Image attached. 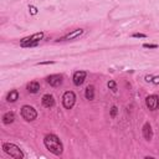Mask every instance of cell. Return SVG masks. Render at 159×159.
Segmentation results:
<instances>
[{
  "mask_svg": "<svg viewBox=\"0 0 159 159\" xmlns=\"http://www.w3.org/2000/svg\"><path fill=\"white\" fill-rule=\"evenodd\" d=\"M43 144H45L46 148L52 154H55V156H61L62 154L63 145H62L61 141L58 139V137L55 136V134H47V136L43 138Z\"/></svg>",
  "mask_w": 159,
  "mask_h": 159,
  "instance_id": "obj_1",
  "label": "cell"
},
{
  "mask_svg": "<svg viewBox=\"0 0 159 159\" xmlns=\"http://www.w3.org/2000/svg\"><path fill=\"white\" fill-rule=\"evenodd\" d=\"M3 150L14 159H22L24 158V153L21 152V149H20L18 145L13 144V143H4Z\"/></svg>",
  "mask_w": 159,
  "mask_h": 159,
  "instance_id": "obj_2",
  "label": "cell"
},
{
  "mask_svg": "<svg viewBox=\"0 0 159 159\" xmlns=\"http://www.w3.org/2000/svg\"><path fill=\"white\" fill-rule=\"evenodd\" d=\"M21 116L22 118L27 122H31V121H35L37 117V112L34 107L31 106H24L21 108Z\"/></svg>",
  "mask_w": 159,
  "mask_h": 159,
  "instance_id": "obj_3",
  "label": "cell"
},
{
  "mask_svg": "<svg viewBox=\"0 0 159 159\" xmlns=\"http://www.w3.org/2000/svg\"><path fill=\"white\" fill-rule=\"evenodd\" d=\"M75 102H76V94H75L72 91H67V92L63 93L62 96V105L66 109H71L75 106Z\"/></svg>",
  "mask_w": 159,
  "mask_h": 159,
  "instance_id": "obj_4",
  "label": "cell"
},
{
  "mask_svg": "<svg viewBox=\"0 0 159 159\" xmlns=\"http://www.w3.org/2000/svg\"><path fill=\"white\" fill-rule=\"evenodd\" d=\"M145 105L150 111H156L159 107V97L157 94H150L145 98Z\"/></svg>",
  "mask_w": 159,
  "mask_h": 159,
  "instance_id": "obj_5",
  "label": "cell"
},
{
  "mask_svg": "<svg viewBox=\"0 0 159 159\" xmlns=\"http://www.w3.org/2000/svg\"><path fill=\"white\" fill-rule=\"evenodd\" d=\"M43 39V33H36L31 36H27V37H24L22 40H20V46L24 45V43H27V42H34V41H40V40Z\"/></svg>",
  "mask_w": 159,
  "mask_h": 159,
  "instance_id": "obj_6",
  "label": "cell"
},
{
  "mask_svg": "<svg viewBox=\"0 0 159 159\" xmlns=\"http://www.w3.org/2000/svg\"><path fill=\"white\" fill-rule=\"evenodd\" d=\"M86 76H87V73L85 72V71H76V72L73 73V77H72L73 83L76 86H81L82 83L85 82Z\"/></svg>",
  "mask_w": 159,
  "mask_h": 159,
  "instance_id": "obj_7",
  "label": "cell"
},
{
  "mask_svg": "<svg viewBox=\"0 0 159 159\" xmlns=\"http://www.w3.org/2000/svg\"><path fill=\"white\" fill-rule=\"evenodd\" d=\"M47 83L52 87H57L62 83V76L61 75H50L49 77L46 78Z\"/></svg>",
  "mask_w": 159,
  "mask_h": 159,
  "instance_id": "obj_8",
  "label": "cell"
},
{
  "mask_svg": "<svg viewBox=\"0 0 159 159\" xmlns=\"http://www.w3.org/2000/svg\"><path fill=\"white\" fill-rule=\"evenodd\" d=\"M41 102H42V106L46 107V108H52L55 106V98L52 94H45V96L42 97Z\"/></svg>",
  "mask_w": 159,
  "mask_h": 159,
  "instance_id": "obj_9",
  "label": "cell"
},
{
  "mask_svg": "<svg viewBox=\"0 0 159 159\" xmlns=\"http://www.w3.org/2000/svg\"><path fill=\"white\" fill-rule=\"evenodd\" d=\"M142 132H143V137H144L147 141H150V139L153 138V130H152V127H150L149 123H144Z\"/></svg>",
  "mask_w": 159,
  "mask_h": 159,
  "instance_id": "obj_10",
  "label": "cell"
},
{
  "mask_svg": "<svg viewBox=\"0 0 159 159\" xmlns=\"http://www.w3.org/2000/svg\"><path fill=\"white\" fill-rule=\"evenodd\" d=\"M82 34H83V29H76V30L69 33L66 36H63L61 40H73V39H77L78 36H81Z\"/></svg>",
  "mask_w": 159,
  "mask_h": 159,
  "instance_id": "obj_11",
  "label": "cell"
},
{
  "mask_svg": "<svg viewBox=\"0 0 159 159\" xmlns=\"http://www.w3.org/2000/svg\"><path fill=\"white\" fill-rule=\"evenodd\" d=\"M40 90V83L37 81H31L30 83H27V91L30 93H37Z\"/></svg>",
  "mask_w": 159,
  "mask_h": 159,
  "instance_id": "obj_12",
  "label": "cell"
},
{
  "mask_svg": "<svg viewBox=\"0 0 159 159\" xmlns=\"http://www.w3.org/2000/svg\"><path fill=\"white\" fill-rule=\"evenodd\" d=\"M18 99H19V92L16 90H13V91H10V92L7 93V96H6V101L7 102L13 103V102H16Z\"/></svg>",
  "mask_w": 159,
  "mask_h": 159,
  "instance_id": "obj_13",
  "label": "cell"
},
{
  "mask_svg": "<svg viewBox=\"0 0 159 159\" xmlns=\"http://www.w3.org/2000/svg\"><path fill=\"white\" fill-rule=\"evenodd\" d=\"M15 121V114L13 112H7L3 116V123L4 124H10Z\"/></svg>",
  "mask_w": 159,
  "mask_h": 159,
  "instance_id": "obj_14",
  "label": "cell"
},
{
  "mask_svg": "<svg viewBox=\"0 0 159 159\" xmlns=\"http://www.w3.org/2000/svg\"><path fill=\"white\" fill-rule=\"evenodd\" d=\"M85 96L87 99H93L94 98V87L93 86H88L86 88V92H85Z\"/></svg>",
  "mask_w": 159,
  "mask_h": 159,
  "instance_id": "obj_15",
  "label": "cell"
},
{
  "mask_svg": "<svg viewBox=\"0 0 159 159\" xmlns=\"http://www.w3.org/2000/svg\"><path fill=\"white\" fill-rule=\"evenodd\" d=\"M107 86H108V88L112 90L113 92H116V91H117V85H116V82H114V81H108Z\"/></svg>",
  "mask_w": 159,
  "mask_h": 159,
  "instance_id": "obj_16",
  "label": "cell"
},
{
  "mask_svg": "<svg viewBox=\"0 0 159 159\" xmlns=\"http://www.w3.org/2000/svg\"><path fill=\"white\" fill-rule=\"evenodd\" d=\"M143 47L144 49H157L158 45L157 43H143Z\"/></svg>",
  "mask_w": 159,
  "mask_h": 159,
  "instance_id": "obj_17",
  "label": "cell"
},
{
  "mask_svg": "<svg viewBox=\"0 0 159 159\" xmlns=\"http://www.w3.org/2000/svg\"><path fill=\"white\" fill-rule=\"evenodd\" d=\"M117 112H118V108H117L116 106H113L112 109H111V117L114 118V117H116V114H117Z\"/></svg>",
  "mask_w": 159,
  "mask_h": 159,
  "instance_id": "obj_18",
  "label": "cell"
},
{
  "mask_svg": "<svg viewBox=\"0 0 159 159\" xmlns=\"http://www.w3.org/2000/svg\"><path fill=\"white\" fill-rule=\"evenodd\" d=\"M29 10H30V13L33 14V15H36L37 14V7L34 6V5H30L29 6Z\"/></svg>",
  "mask_w": 159,
  "mask_h": 159,
  "instance_id": "obj_19",
  "label": "cell"
},
{
  "mask_svg": "<svg viewBox=\"0 0 159 159\" xmlns=\"http://www.w3.org/2000/svg\"><path fill=\"white\" fill-rule=\"evenodd\" d=\"M132 36L133 37H147V35L145 34H141V33H136V34H133Z\"/></svg>",
  "mask_w": 159,
  "mask_h": 159,
  "instance_id": "obj_20",
  "label": "cell"
},
{
  "mask_svg": "<svg viewBox=\"0 0 159 159\" xmlns=\"http://www.w3.org/2000/svg\"><path fill=\"white\" fill-rule=\"evenodd\" d=\"M52 63H55L54 61H43V62H39L37 65H52Z\"/></svg>",
  "mask_w": 159,
  "mask_h": 159,
  "instance_id": "obj_21",
  "label": "cell"
},
{
  "mask_svg": "<svg viewBox=\"0 0 159 159\" xmlns=\"http://www.w3.org/2000/svg\"><path fill=\"white\" fill-rule=\"evenodd\" d=\"M152 82L154 83V85H159V76H156V77H153Z\"/></svg>",
  "mask_w": 159,
  "mask_h": 159,
  "instance_id": "obj_22",
  "label": "cell"
},
{
  "mask_svg": "<svg viewBox=\"0 0 159 159\" xmlns=\"http://www.w3.org/2000/svg\"><path fill=\"white\" fill-rule=\"evenodd\" d=\"M152 80H153V76H145V81L152 82Z\"/></svg>",
  "mask_w": 159,
  "mask_h": 159,
  "instance_id": "obj_23",
  "label": "cell"
}]
</instances>
